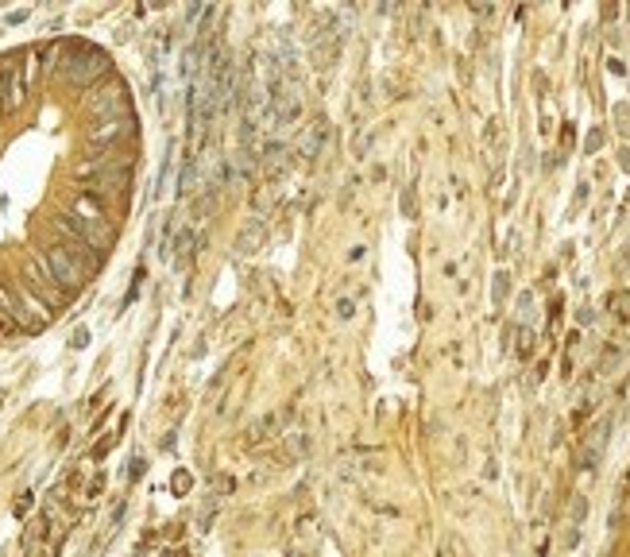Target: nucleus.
<instances>
[{
	"mask_svg": "<svg viewBox=\"0 0 630 557\" xmlns=\"http://www.w3.org/2000/svg\"><path fill=\"white\" fill-rule=\"evenodd\" d=\"M59 66H62V78H66V82L93 89L101 78H108V55L101 47H93V43H74V47L62 50Z\"/></svg>",
	"mask_w": 630,
	"mask_h": 557,
	"instance_id": "f257e3e1",
	"label": "nucleus"
},
{
	"mask_svg": "<svg viewBox=\"0 0 630 557\" xmlns=\"http://www.w3.org/2000/svg\"><path fill=\"white\" fill-rule=\"evenodd\" d=\"M85 105L97 113V120H108V117H132V108H128V85L120 78H101L89 93H85Z\"/></svg>",
	"mask_w": 630,
	"mask_h": 557,
	"instance_id": "f03ea898",
	"label": "nucleus"
},
{
	"mask_svg": "<svg viewBox=\"0 0 630 557\" xmlns=\"http://www.w3.org/2000/svg\"><path fill=\"white\" fill-rule=\"evenodd\" d=\"M27 291L39 294L47 310L62 306V302H66V294H70V291H62V287H59V279H54V271H50L47 256H35L31 263H27Z\"/></svg>",
	"mask_w": 630,
	"mask_h": 557,
	"instance_id": "7ed1b4c3",
	"label": "nucleus"
},
{
	"mask_svg": "<svg viewBox=\"0 0 630 557\" xmlns=\"http://www.w3.org/2000/svg\"><path fill=\"white\" fill-rule=\"evenodd\" d=\"M132 132H135V117H108V120H97V124L85 132V140H89L93 151H112Z\"/></svg>",
	"mask_w": 630,
	"mask_h": 557,
	"instance_id": "20e7f679",
	"label": "nucleus"
},
{
	"mask_svg": "<svg viewBox=\"0 0 630 557\" xmlns=\"http://www.w3.org/2000/svg\"><path fill=\"white\" fill-rule=\"evenodd\" d=\"M47 263H50V271H54V279H59L62 291H78V287H85V279H89V271H85L62 244L47 248Z\"/></svg>",
	"mask_w": 630,
	"mask_h": 557,
	"instance_id": "39448f33",
	"label": "nucleus"
},
{
	"mask_svg": "<svg viewBox=\"0 0 630 557\" xmlns=\"http://www.w3.org/2000/svg\"><path fill=\"white\" fill-rule=\"evenodd\" d=\"M50 225H54V233H59L62 248H66L70 256H74L78 263L85 267V271H89V275L97 271V267H101V252H97V248H89V244H85V240H82V236H78V233H70V229H66V221H62V217H54V221H50Z\"/></svg>",
	"mask_w": 630,
	"mask_h": 557,
	"instance_id": "423d86ee",
	"label": "nucleus"
},
{
	"mask_svg": "<svg viewBox=\"0 0 630 557\" xmlns=\"http://www.w3.org/2000/svg\"><path fill=\"white\" fill-rule=\"evenodd\" d=\"M62 221H66V229L70 233H78L89 248H97V252H105V248H112V229L105 225V221H85V217H74V213H62Z\"/></svg>",
	"mask_w": 630,
	"mask_h": 557,
	"instance_id": "0eeeda50",
	"label": "nucleus"
},
{
	"mask_svg": "<svg viewBox=\"0 0 630 557\" xmlns=\"http://www.w3.org/2000/svg\"><path fill=\"white\" fill-rule=\"evenodd\" d=\"M607 433H611V418H599V422L584 433V445H580V468L584 472H596L599 468L603 449H607Z\"/></svg>",
	"mask_w": 630,
	"mask_h": 557,
	"instance_id": "6e6552de",
	"label": "nucleus"
},
{
	"mask_svg": "<svg viewBox=\"0 0 630 557\" xmlns=\"http://www.w3.org/2000/svg\"><path fill=\"white\" fill-rule=\"evenodd\" d=\"M132 182V166H105L97 178L89 182V198H108V194H124Z\"/></svg>",
	"mask_w": 630,
	"mask_h": 557,
	"instance_id": "1a4fd4ad",
	"label": "nucleus"
},
{
	"mask_svg": "<svg viewBox=\"0 0 630 557\" xmlns=\"http://www.w3.org/2000/svg\"><path fill=\"white\" fill-rule=\"evenodd\" d=\"M274 124H291V120H298L302 113V93L294 82H282L279 89H274Z\"/></svg>",
	"mask_w": 630,
	"mask_h": 557,
	"instance_id": "9d476101",
	"label": "nucleus"
},
{
	"mask_svg": "<svg viewBox=\"0 0 630 557\" xmlns=\"http://www.w3.org/2000/svg\"><path fill=\"white\" fill-rule=\"evenodd\" d=\"M24 89H27V82H24V74H20L16 66H4V70H0V108H4V113L20 108Z\"/></svg>",
	"mask_w": 630,
	"mask_h": 557,
	"instance_id": "9b49d317",
	"label": "nucleus"
},
{
	"mask_svg": "<svg viewBox=\"0 0 630 557\" xmlns=\"http://www.w3.org/2000/svg\"><path fill=\"white\" fill-rule=\"evenodd\" d=\"M321 136H325V124H321V120H314V124L302 128L298 155H302V159H317V151H321Z\"/></svg>",
	"mask_w": 630,
	"mask_h": 557,
	"instance_id": "f8f14e48",
	"label": "nucleus"
},
{
	"mask_svg": "<svg viewBox=\"0 0 630 557\" xmlns=\"http://www.w3.org/2000/svg\"><path fill=\"white\" fill-rule=\"evenodd\" d=\"M193 256V233L190 229H182V233L175 236V267H186Z\"/></svg>",
	"mask_w": 630,
	"mask_h": 557,
	"instance_id": "ddd939ff",
	"label": "nucleus"
},
{
	"mask_svg": "<svg viewBox=\"0 0 630 557\" xmlns=\"http://www.w3.org/2000/svg\"><path fill=\"white\" fill-rule=\"evenodd\" d=\"M279 422H282V414H267V418H259V422L251 426V433H248V437H251V441H263V437H271V433L279 430Z\"/></svg>",
	"mask_w": 630,
	"mask_h": 557,
	"instance_id": "4468645a",
	"label": "nucleus"
},
{
	"mask_svg": "<svg viewBox=\"0 0 630 557\" xmlns=\"http://www.w3.org/2000/svg\"><path fill=\"white\" fill-rule=\"evenodd\" d=\"M282 437H286V457H302V453L309 449V441L302 430H291V433H282Z\"/></svg>",
	"mask_w": 630,
	"mask_h": 557,
	"instance_id": "2eb2a0df",
	"label": "nucleus"
},
{
	"mask_svg": "<svg viewBox=\"0 0 630 557\" xmlns=\"http://www.w3.org/2000/svg\"><path fill=\"white\" fill-rule=\"evenodd\" d=\"M607 306L615 310V317H630V291H619L607 298Z\"/></svg>",
	"mask_w": 630,
	"mask_h": 557,
	"instance_id": "dca6fc26",
	"label": "nucleus"
},
{
	"mask_svg": "<svg viewBox=\"0 0 630 557\" xmlns=\"http://www.w3.org/2000/svg\"><path fill=\"white\" fill-rule=\"evenodd\" d=\"M101 491H105V472H93V480L85 484V503H97Z\"/></svg>",
	"mask_w": 630,
	"mask_h": 557,
	"instance_id": "f3484780",
	"label": "nucleus"
},
{
	"mask_svg": "<svg viewBox=\"0 0 630 557\" xmlns=\"http://www.w3.org/2000/svg\"><path fill=\"white\" fill-rule=\"evenodd\" d=\"M530 352H534V333L518 329V356H530Z\"/></svg>",
	"mask_w": 630,
	"mask_h": 557,
	"instance_id": "a211bd4d",
	"label": "nucleus"
},
{
	"mask_svg": "<svg viewBox=\"0 0 630 557\" xmlns=\"http://www.w3.org/2000/svg\"><path fill=\"white\" fill-rule=\"evenodd\" d=\"M112 445H117V437H112V433H108L105 441H97V445H93V457H105V453L112 449Z\"/></svg>",
	"mask_w": 630,
	"mask_h": 557,
	"instance_id": "6ab92c4d",
	"label": "nucleus"
},
{
	"mask_svg": "<svg viewBox=\"0 0 630 557\" xmlns=\"http://www.w3.org/2000/svg\"><path fill=\"white\" fill-rule=\"evenodd\" d=\"M506 298V271H499L495 275V302H503Z\"/></svg>",
	"mask_w": 630,
	"mask_h": 557,
	"instance_id": "aec40b11",
	"label": "nucleus"
},
{
	"mask_svg": "<svg viewBox=\"0 0 630 557\" xmlns=\"http://www.w3.org/2000/svg\"><path fill=\"white\" fill-rule=\"evenodd\" d=\"M70 345H74V349H85V345H89V329H74Z\"/></svg>",
	"mask_w": 630,
	"mask_h": 557,
	"instance_id": "412c9836",
	"label": "nucleus"
},
{
	"mask_svg": "<svg viewBox=\"0 0 630 557\" xmlns=\"http://www.w3.org/2000/svg\"><path fill=\"white\" fill-rule=\"evenodd\" d=\"M190 484H193V480H190L186 472H178V476H175V491H178V495H186V491H190Z\"/></svg>",
	"mask_w": 630,
	"mask_h": 557,
	"instance_id": "4be33fe9",
	"label": "nucleus"
},
{
	"mask_svg": "<svg viewBox=\"0 0 630 557\" xmlns=\"http://www.w3.org/2000/svg\"><path fill=\"white\" fill-rule=\"evenodd\" d=\"M256 240H259V225H251V229H248V233H244V240H240V248H244V252H248V248H251V244H256Z\"/></svg>",
	"mask_w": 630,
	"mask_h": 557,
	"instance_id": "5701e85b",
	"label": "nucleus"
},
{
	"mask_svg": "<svg viewBox=\"0 0 630 557\" xmlns=\"http://www.w3.org/2000/svg\"><path fill=\"white\" fill-rule=\"evenodd\" d=\"M128 468H132L128 476H132V480H140V476H143V468H147V461H143V457H132V465H128Z\"/></svg>",
	"mask_w": 630,
	"mask_h": 557,
	"instance_id": "b1692460",
	"label": "nucleus"
},
{
	"mask_svg": "<svg viewBox=\"0 0 630 557\" xmlns=\"http://www.w3.org/2000/svg\"><path fill=\"white\" fill-rule=\"evenodd\" d=\"M31 499H35V495H20V503H16V515H27V511H31Z\"/></svg>",
	"mask_w": 630,
	"mask_h": 557,
	"instance_id": "393cba45",
	"label": "nucleus"
},
{
	"mask_svg": "<svg viewBox=\"0 0 630 557\" xmlns=\"http://www.w3.org/2000/svg\"><path fill=\"white\" fill-rule=\"evenodd\" d=\"M599 143H603V132H592L588 136V151H599Z\"/></svg>",
	"mask_w": 630,
	"mask_h": 557,
	"instance_id": "a878e982",
	"label": "nucleus"
}]
</instances>
